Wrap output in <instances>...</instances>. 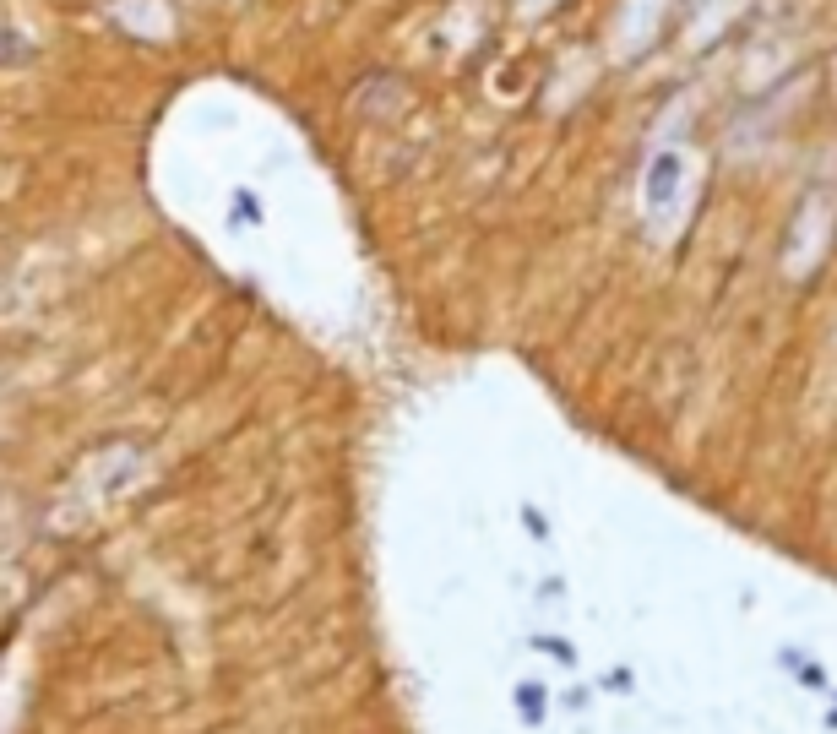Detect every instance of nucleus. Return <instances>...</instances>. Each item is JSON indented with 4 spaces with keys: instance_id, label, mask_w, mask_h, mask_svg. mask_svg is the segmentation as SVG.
<instances>
[{
    "instance_id": "f257e3e1",
    "label": "nucleus",
    "mask_w": 837,
    "mask_h": 734,
    "mask_svg": "<svg viewBox=\"0 0 837 734\" xmlns=\"http://www.w3.org/2000/svg\"><path fill=\"white\" fill-rule=\"evenodd\" d=\"M674 185H680V153H658L653 169H647V202L664 207L674 196Z\"/></svg>"
}]
</instances>
